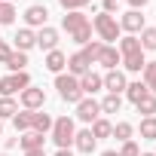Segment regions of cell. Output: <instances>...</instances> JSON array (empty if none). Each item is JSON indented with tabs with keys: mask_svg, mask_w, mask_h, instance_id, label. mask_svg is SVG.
I'll return each mask as SVG.
<instances>
[{
	"mask_svg": "<svg viewBox=\"0 0 156 156\" xmlns=\"http://www.w3.org/2000/svg\"><path fill=\"white\" fill-rule=\"evenodd\" d=\"M25 156H46V150H28Z\"/></svg>",
	"mask_w": 156,
	"mask_h": 156,
	"instance_id": "41",
	"label": "cell"
},
{
	"mask_svg": "<svg viewBox=\"0 0 156 156\" xmlns=\"http://www.w3.org/2000/svg\"><path fill=\"white\" fill-rule=\"evenodd\" d=\"M80 89H83V95H95V92H101L104 89V80H101V76L98 73H83L80 76Z\"/></svg>",
	"mask_w": 156,
	"mask_h": 156,
	"instance_id": "14",
	"label": "cell"
},
{
	"mask_svg": "<svg viewBox=\"0 0 156 156\" xmlns=\"http://www.w3.org/2000/svg\"><path fill=\"white\" fill-rule=\"evenodd\" d=\"M141 138L144 141H156V116H144L141 119Z\"/></svg>",
	"mask_w": 156,
	"mask_h": 156,
	"instance_id": "28",
	"label": "cell"
},
{
	"mask_svg": "<svg viewBox=\"0 0 156 156\" xmlns=\"http://www.w3.org/2000/svg\"><path fill=\"white\" fill-rule=\"evenodd\" d=\"M55 156H73V153H70V150H58Z\"/></svg>",
	"mask_w": 156,
	"mask_h": 156,
	"instance_id": "42",
	"label": "cell"
},
{
	"mask_svg": "<svg viewBox=\"0 0 156 156\" xmlns=\"http://www.w3.org/2000/svg\"><path fill=\"white\" fill-rule=\"evenodd\" d=\"M3 3H12V0H3Z\"/></svg>",
	"mask_w": 156,
	"mask_h": 156,
	"instance_id": "46",
	"label": "cell"
},
{
	"mask_svg": "<svg viewBox=\"0 0 156 156\" xmlns=\"http://www.w3.org/2000/svg\"><path fill=\"white\" fill-rule=\"evenodd\" d=\"M126 3H129L132 9H144V6H147V0H126Z\"/></svg>",
	"mask_w": 156,
	"mask_h": 156,
	"instance_id": "39",
	"label": "cell"
},
{
	"mask_svg": "<svg viewBox=\"0 0 156 156\" xmlns=\"http://www.w3.org/2000/svg\"><path fill=\"white\" fill-rule=\"evenodd\" d=\"M9 43H3V40H0V64H6V58H9Z\"/></svg>",
	"mask_w": 156,
	"mask_h": 156,
	"instance_id": "37",
	"label": "cell"
},
{
	"mask_svg": "<svg viewBox=\"0 0 156 156\" xmlns=\"http://www.w3.org/2000/svg\"><path fill=\"white\" fill-rule=\"evenodd\" d=\"M3 156H9V153H3Z\"/></svg>",
	"mask_w": 156,
	"mask_h": 156,
	"instance_id": "47",
	"label": "cell"
},
{
	"mask_svg": "<svg viewBox=\"0 0 156 156\" xmlns=\"http://www.w3.org/2000/svg\"><path fill=\"white\" fill-rule=\"evenodd\" d=\"M95 64H101V67H107V70H116V64H122V55H119V49H113V46H101Z\"/></svg>",
	"mask_w": 156,
	"mask_h": 156,
	"instance_id": "12",
	"label": "cell"
},
{
	"mask_svg": "<svg viewBox=\"0 0 156 156\" xmlns=\"http://www.w3.org/2000/svg\"><path fill=\"white\" fill-rule=\"evenodd\" d=\"M6 67H9V73H22V70L28 67V52L12 49V52H9V58H6Z\"/></svg>",
	"mask_w": 156,
	"mask_h": 156,
	"instance_id": "20",
	"label": "cell"
},
{
	"mask_svg": "<svg viewBox=\"0 0 156 156\" xmlns=\"http://www.w3.org/2000/svg\"><path fill=\"white\" fill-rule=\"evenodd\" d=\"M101 156H119V153H116V150H104Z\"/></svg>",
	"mask_w": 156,
	"mask_h": 156,
	"instance_id": "43",
	"label": "cell"
},
{
	"mask_svg": "<svg viewBox=\"0 0 156 156\" xmlns=\"http://www.w3.org/2000/svg\"><path fill=\"white\" fill-rule=\"evenodd\" d=\"M101 46H104L101 40H89V43H86V46H83L80 52H83V55H86V58H89V61L95 64V58H98V52H101Z\"/></svg>",
	"mask_w": 156,
	"mask_h": 156,
	"instance_id": "33",
	"label": "cell"
},
{
	"mask_svg": "<svg viewBox=\"0 0 156 156\" xmlns=\"http://www.w3.org/2000/svg\"><path fill=\"white\" fill-rule=\"evenodd\" d=\"M43 104H46V95H43V89H37V86H28V89L22 92V107H25V110H43Z\"/></svg>",
	"mask_w": 156,
	"mask_h": 156,
	"instance_id": "9",
	"label": "cell"
},
{
	"mask_svg": "<svg viewBox=\"0 0 156 156\" xmlns=\"http://www.w3.org/2000/svg\"><path fill=\"white\" fill-rule=\"evenodd\" d=\"M141 73H144V80H141V83L150 89V95H156V61H147Z\"/></svg>",
	"mask_w": 156,
	"mask_h": 156,
	"instance_id": "24",
	"label": "cell"
},
{
	"mask_svg": "<svg viewBox=\"0 0 156 156\" xmlns=\"http://www.w3.org/2000/svg\"><path fill=\"white\" fill-rule=\"evenodd\" d=\"M73 144H76V150H80V153H92L98 141H95V135H92L89 129H83V132H76V135H73Z\"/></svg>",
	"mask_w": 156,
	"mask_h": 156,
	"instance_id": "17",
	"label": "cell"
},
{
	"mask_svg": "<svg viewBox=\"0 0 156 156\" xmlns=\"http://www.w3.org/2000/svg\"><path fill=\"white\" fill-rule=\"evenodd\" d=\"M12 22H16V6L0 0V25H12Z\"/></svg>",
	"mask_w": 156,
	"mask_h": 156,
	"instance_id": "34",
	"label": "cell"
},
{
	"mask_svg": "<svg viewBox=\"0 0 156 156\" xmlns=\"http://www.w3.org/2000/svg\"><path fill=\"white\" fill-rule=\"evenodd\" d=\"M135 107H138V113H144V116H153V113H156V95H147V98H141Z\"/></svg>",
	"mask_w": 156,
	"mask_h": 156,
	"instance_id": "32",
	"label": "cell"
},
{
	"mask_svg": "<svg viewBox=\"0 0 156 156\" xmlns=\"http://www.w3.org/2000/svg\"><path fill=\"white\" fill-rule=\"evenodd\" d=\"M144 64H147L144 52H132V55H122V67H126L129 73H141V70H144Z\"/></svg>",
	"mask_w": 156,
	"mask_h": 156,
	"instance_id": "21",
	"label": "cell"
},
{
	"mask_svg": "<svg viewBox=\"0 0 156 156\" xmlns=\"http://www.w3.org/2000/svg\"><path fill=\"white\" fill-rule=\"evenodd\" d=\"M89 70H92V61H89L83 52H73V55L67 58V73H70V76H76V80H80V76L89 73Z\"/></svg>",
	"mask_w": 156,
	"mask_h": 156,
	"instance_id": "10",
	"label": "cell"
},
{
	"mask_svg": "<svg viewBox=\"0 0 156 156\" xmlns=\"http://www.w3.org/2000/svg\"><path fill=\"white\" fill-rule=\"evenodd\" d=\"M138 40H141V49H150V52H156V28H144Z\"/></svg>",
	"mask_w": 156,
	"mask_h": 156,
	"instance_id": "30",
	"label": "cell"
},
{
	"mask_svg": "<svg viewBox=\"0 0 156 156\" xmlns=\"http://www.w3.org/2000/svg\"><path fill=\"white\" fill-rule=\"evenodd\" d=\"M31 132H40V135L52 132V116L43 113V110H34V116H31Z\"/></svg>",
	"mask_w": 156,
	"mask_h": 156,
	"instance_id": "18",
	"label": "cell"
},
{
	"mask_svg": "<svg viewBox=\"0 0 156 156\" xmlns=\"http://www.w3.org/2000/svg\"><path fill=\"white\" fill-rule=\"evenodd\" d=\"M101 104V113H119V107H122V98L119 95H107L104 101H98Z\"/></svg>",
	"mask_w": 156,
	"mask_h": 156,
	"instance_id": "29",
	"label": "cell"
},
{
	"mask_svg": "<svg viewBox=\"0 0 156 156\" xmlns=\"http://www.w3.org/2000/svg\"><path fill=\"white\" fill-rule=\"evenodd\" d=\"M147 25H144V16H141V9H129L122 19H119V31H129L132 37L135 34H141Z\"/></svg>",
	"mask_w": 156,
	"mask_h": 156,
	"instance_id": "8",
	"label": "cell"
},
{
	"mask_svg": "<svg viewBox=\"0 0 156 156\" xmlns=\"http://www.w3.org/2000/svg\"><path fill=\"white\" fill-rule=\"evenodd\" d=\"M12 147H19V135L16 138H6V150H12Z\"/></svg>",
	"mask_w": 156,
	"mask_h": 156,
	"instance_id": "40",
	"label": "cell"
},
{
	"mask_svg": "<svg viewBox=\"0 0 156 156\" xmlns=\"http://www.w3.org/2000/svg\"><path fill=\"white\" fill-rule=\"evenodd\" d=\"M73 135H76V129H73V119H70V116H58V119H52V141H55L58 150H70Z\"/></svg>",
	"mask_w": 156,
	"mask_h": 156,
	"instance_id": "2",
	"label": "cell"
},
{
	"mask_svg": "<svg viewBox=\"0 0 156 156\" xmlns=\"http://www.w3.org/2000/svg\"><path fill=\"white\" fill-rule=\"evenodd\" d=\"M58 3H61V9H64V12H80L83 6H89V3H92V0H58Z\"/></svg>",
	"mask_w": 156,
	"mask_h": 156,
	"instance_id": "35",
	"label": "cell"
},
{
	"mask_svg": "<svg viewBox=\"0 0 156 156\" xmlns=\"http://www.w3.org/2000/svg\"><path fill=\"white\" fill-rule=\"evenodd\" d=\"M92 28L98 31V37L104 40V46L113 43V40H119V22H116L110 12H98V16L92 19Z\"/></svg>",
	"mask_w": 156,
	"mask_h": 156,
	"instance_id": "4",
	"label": "cell"
},
{
	"mask_svg": "<svg viewBox=\"0 0 156 156\" xmlns=\"http://www.w3.org/2000/svg\"><path fill=\"white\" fill-rule=\"evenodd\" d=\"M55 89H58L61 101H67V104H80L86 98L83 89H80V80L70 76V73H55Z\"/></svg>",
	"mask_w": 156,
	"mask_h": 156,
	"instance_id": "1",
	"label": "cell"
},
{
	"mask_svg": "<svg viewBox=\"0 0 156 156\" xmlns=\"http://www.w3.org/2000/svg\"><path fill=\"white\" fill-rule=\"evenodd\" d=\"M119 156H141V147H138L135 141H122V147H119Z\"/></svg>",
	"mask_w": 156,
	"mask_h": 156,
	"instance_id": "36",
	"label": "cell"
},
{
	"mask_svg": "<svg viewBox=\"0 0 156 156\" xmlns=\"http://www.w3.org/2000/svg\"><path fill=\"white\" fill-rule=\"evenodd\" d=\"M12 40H16V49H19V52H28L31 46H37V34H34L31 28H19Z\"/></svg>",
	"mask_w": 156,
	"mask_h": 156,
	"instance_id": "15",
	"label": "cell"
},
{
	"mask_svg": "<svg viewBox=\"0 0 156 156\" xmlns=\"http://www.w3.org/2000/svg\"><path fill=\"white\" fill-rule=\"evenodd\" d=\"M132 52H144V49H141V40L129 34V37L119 40V55H132Z\"/></svg>",
	"mask_w": 156,
	"mask_h": 156,
	"instance_id": "25",
	"label": "cell"
},
{
	"mask_svg": "<svg viewBox=\"0 0 156 156\" xmlns=\"http://www.w3.org/2000/svg\"><path fill=\"white\" fill-rule=\"evenodd\" d=\"M43 141H46V135H40V132H25V135L19 138V144H22L25 153H28V150H43Z\"/></svg>",
	"mask_w": 156,
	"mask_h": 156,
	"instance_id": "19",
	"label": "cell"
},
{
	"mask_svg": "<svg viewBox=\"0 0 156 156\" xmlns=\"http://www.w3.org/2000/svg\"><path fill=\"white\" fill-rule=\"evenodd\" d=\"M76 116H80L83 122H89V126H92V122L101 116V104H98L95 98H89V95H86L80 104H76Z\"/></svg>",
	"mask_w": 156,
	"mask_h": 156,
	"instance_id": "7",
	"label": "cell"
},
{
	"mask_svg": "<svg viewBox=\"0 0 156 156\" xmlns=\"http://www.w3.org/2000/svg\"><path fill=\"white\" fill-rule=\"evenodd\" d=\"M46 70H52V73H61L64 67H67V55L61 52V49H52V52H46Z\"/></svg>",
	"mask_w": 156,
	"mask_h": 156,
	"instance_id": "16",
	"label": "cell"
},
{
	"mask_svg": "<svg viewBox=\"0 0 156 156\" xmlns=\"http://www.w3.org/2000/svg\"><path fill=\"white\" fill-rule=\"evenodd\" d=\"M89 132H92V135H95V141H98V138H110V135H113V126H110L104 116H98V119L89 126Z\"/></svg>",
	"mask_w": 156,
	"mask_h": 156,
	"instance_id": "23",
	"label": "cell"
},
{
	"mask_svg": "<svg viewBox=\"0 0 156 156\" xmlns=\"http://www.w3.org/2000/svg\"><path fill=\"white\" fill-rule=\"evenodd\" d=\"M147 95H150V89H147L141 80H135V83H129V86H126V98H129L132 104H138V101H141V98H147Z\"/></svg>",
	"mask_w": 156,
	"mask_h": 156,
	"instance_id": "22",
	"label": "cell"
},
{
	"mask_svg": "<svg viewBox=\"0 0 156 156\" xmlns=\"http://www.w3.org/2000/svg\"><path fill=\"white\" fill-rule=\"evenodd\" d=\"M101 80H104V89H107V95H122L126 92V86H129V80H126V73L116 67V70H107L104 76H101Z\"/></svg>",
	"mask_w": 156,
	"mask_h": 156,
	"instance_id": "6",
	"label": "cell"
},
{
	"mask_svg": "<svg viewBox=\"0 0 156 156\" xmlns=\"http://www.w3.org/2000/svg\"><path fill=\"white\" fill-rule=\"evenodd\" d=\"M116 6H119V0H104V12H110V16H113V12H116Z\"/></svg>",
	"mask_w": 156,
	"mask_h": 156,
	"instance_id": "38",
	"label": "cell"
},
{
	"mask_svg": "<svg viewBox=\"0 0 156 156\" xmlns=\"http://www.w3.org/2000/svg\"><path fill=\"white\" fill-rule=\"evenodd\" d=\"M31 116H34V110H22V113H16L12 116V126H16V132H31Z\"/></svg>",
	"mask_w": 156,
	"mask_h": 156,
	"instance_id": "26",
	"label": "cell"
},
{
	"mask_svg": "<svg viewBox=\"0 0 156 156\" xmlns=\"http://www.w3.org/2000/svg\"><path fill=\"white\" fill-rule=\"evenodd\" d=\"M0 135H3V122H0Z\"/></svg>",
	"mask_w": 156,
	"mask_h": 156,
	"instance_id": "45",
	"label": "cell"
},
{
	"mask_svg": "<svg viewBox=\"0 0 156 156\" xmlns=\"http://www.w3.org/2000/svg\"><path fill=\"white\" fill-rule=\"evenodd\" d=\"M28 86H31V76H28V70H22V73H6V76H0V98L22 95Z\"/></svg>",
	"mask_w": 156,
	"mask_h": 156,
	"instance_id": "3",
	"label": "cell"
},
{
	"mask_svg": "<svg viewBox=\"0 0 156 156\" xmlns=\"http://www.w3.org/2000/svg\"><path fill=\"white\" fill-rule=\"evenodd\" d=\"M37 46H40V49H46V52L58 49V31H55V28H49V25H46V28H40V31H37Z\"/></svg>",
	"mask_w": 156,
	"mask_h": 156,
	"instance_id": "13",
	"label": "cell"
},
{
	"mask_svg": "<svg viewBox=\"0 0 156 156\" xmlns=\"http://www.w3.org/2000/svg\"><path fill=\"white\" fill-rule=\"evenodd\" d=\"M61 28H64V31L70 34V40H73L76 34H83L86 28H92V22H89L83 12H67V16L61 19Z\"/></svg>",
	"mask_w": 156,
	"mask_h": 156,
	"instance_id": "5",
	"label": "cell"
},
{
	"mask_svg": "<svg viewBox=\"0 0 156 156\" xmlns=\"http://www.w3.org/2000/svg\"><path fill=\"white\" fill-rule=\"evenodd\" d=\"M141 156H156V153H141Z\"/></svg>",
	"mask_w": 156,
	"mask_h": 156,
	"instance_id": "44",
	"label": "cell"
},
{
	"mask_svg": "<svg viewBox=\"0 0 156 156\" xmlns=\"http://www.w3.org/2000/svg\"><path fill=\"white\" fill-rule=\"evenodd\" d=\"M132 132H135L132 122H116V126H113V138H116L119 144H122V141H132Z\"/></svg>",
	"mask_w": 156,
	"mask_h": 156,
	"instance_id": "31",
	"label": "cell"
},
{
	"mask_svg": "<svg viewBox=\"0 0 156 156\" xmlns=\"http://www.w3.org/2000/svg\"><path fill=\"white\" fill-rule=\"evenodd\" d=\"M46 19H49V9H46L43 3H34V6L25 9V22H28V28H46Z\"/></svg>",
	"mask_w": 156,
	"mask_h": 156,
	"instance_id": "11",
	"label": "cell"
},
{
	"mask_svg": "<svg viewBox=\"0 0 156 156\" xmlns=\"http://www.w3.org/2000/svg\"><path fill=\"white\" fill-rule=\"evenodd\" d=\"M16 113H19L16 98H0V122H3V119H12Z\"/></svg>",
	"mask_w": 156,
	"mask_h": 156,
	"instance_id": "27",
	"label": "cell"
}]
</instances>
